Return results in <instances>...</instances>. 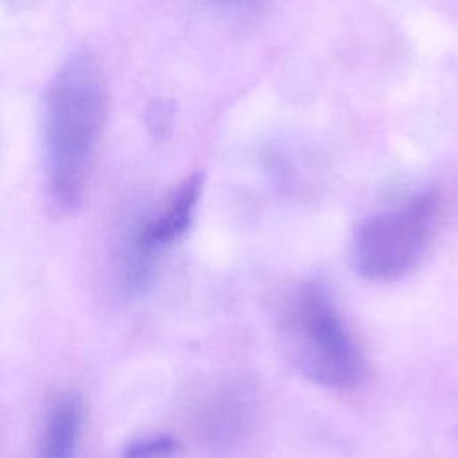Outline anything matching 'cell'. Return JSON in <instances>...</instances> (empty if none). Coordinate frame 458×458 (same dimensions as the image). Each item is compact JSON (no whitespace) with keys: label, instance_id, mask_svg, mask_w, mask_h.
<instances>
[{"label":"cell","instance_id":"6da1fadb","mask_svg":"<svg viewBox=\"0 0 458 458\" xmlns=\"http://www.w3.org/2000/svg\"><path fill=\"white\" fill-rule=\"evenodd\" d=\"M107 113L102 70L88 52L70 55L55 73L45 107V159L52 206L75 211L84 195Z\"/></svg>","mask_w":458,"mask_h":458},{"label":"cell","instance_id":"7a4b0ae2","mask_svg":"<svg viewBox=\"0 0 458 458\" xmlns=\"http://www.w3.org/2000/svg\"><path fill=\"white\" fill-rule=\"evenodd\" d=\"M293 360L310 381L352 386L363 376V360L338 311L318 284H304L292 306Z\"/></svg>","mask_w":458,"mask_h":458},{"label":"cell","instance_id":"3957f363","mask_svg":"<svg viewBox=\"0 0 458 458\" xmlns=\"http://www.w3.org/2000/svg\"><path fill=\"white\" fill-rule=\"evenodd\" d=\"M433 213V197L420 195L406 206L361 220L351 243L354 270L374 281H390L408 274L429 245Z\"/></svg>","mask_w":458,"mask_h":458},{"label":"cell","instance_id":"277c9868","mask_svg":"<svg viewBox=\"0 0 458 458\" xmlns=\"http://www.w3.org/2000/svg\"><path fill=\"white\" fill-rule=\"evenodd\" d=\"M202 174H191L175 186L159 215L150 218L140 229L136 240L140 252H150L163 245H168L188 231L195 206L202 193Z\"/></svg>","mask_w":458,"mask_h":458},{"label":"cell","instance_id":"5b68a950","mask_svg":"<svg viewBox=\"0 0 458 458\" xmlns=\"http://www.w3.org/2000/svg\"><path fill=\"white\" fill-rule=\"evenodd\" d=\"M82 424V401L77 394H61L52 404L41 438V458H72Z\"/></svg>","mask_w":458,"mask_h":458},{"label":"cell","instance_id":"8992f818","mask_svg":"<svg viewBox=\"0 0 458 458\" xmlns=\"http://www.w3.org/2000/svg\"><path fill=\"white\" fill-rule=\"evenodd\" d=\"M179 451V442L168 435L150 437L132 444L123 458H168Z\"/></svg>","mask_w":458,"mask_h":458},{"label":"cell","instance_id":"52a82bcc","mask_svg":"<svg viewBox=\"0 0 458 458\" xmlns=\"http://www.w3.org/2000/svg\"><path fill=\"white\" fill-rule=\"evenodd\" d=\"M170 120H172V109L168 104H165V102L152 104V107L148 109V125H150L152 132L159 134V132L168 131Z\"/></svg>","mask_w":458,"mask_h":458},{"label":"cell","instance_id":"ba28073f","mask_svg":"<svg viewBox=\"0 0 458 458\" xmlns=\"http://www.w3.org/2000/svg\"><path fill=\"white\" fill-rule=\"evenodd\" d=\"M224 7H231V9H252L256 5H259L263 0H213Z\"/></svg>","mask_w":458,"mask_h":458}]
</instances>
